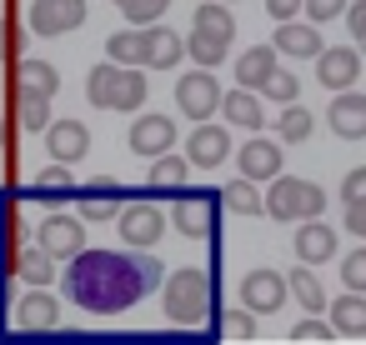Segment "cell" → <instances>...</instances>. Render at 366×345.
<instances>
[{"label": "cell", "instance_id": "cell-1", "mask_svg": "<svg viewBox=\"0 0 366 345\" xmlns=\"http://www.w3.org/2000/svg\"><path fill=\"white\" fill-rule=\"evenodd\" d=\"M161 285V260L151 250H76L66 260V295L91 315H121Z\"/></svg>", "mask_w": 366, "mask_h": 345}, {"label": "cell", "instance_id": "cell-2", "mask_svg": "<svg viewBox=\"0 0 366 345\" xmlns=\"http://www.w3.org/2000/svg\"><path fill=\"white\" fill-rule=\"evenodd\" d=\"M231 41H236V16L221 6V0H201L196 16H191V36H181L186 56L206 71H216L226 56H231Z\"/></svg>", "mask_w": 366, "mask_h": 345}, {"label": "cell", "instance_id": "cell-3", "mask_svg": "<svg viewBox=\"0 0 366 345\" xmlns=\"http://www.w3.org/2000/svg\"><path fill=\"white\" fill-rule=\"evenodd\" d=\"M326 210V190L316 185V180H301V175H271L266 180V195H261V215H271V220H281V225H291V220H311V215H321Z\"/></svg>", "mask_w": 366, "mask_h": 345}, {"label": "cell", "instance_id": "cell-4", "mask_svg": "<svg viewBox=\"0 0 366 345\" xmlns=\"http://www.w3.org/2000/svg\"><path fill=\"white\" fill-rule=\"evenodd\" d=\"M161 305H166L171 325H201L211 315V275L196 265L171 270V280L161 285Z\"/></svg>", "mask_w": 366, "mask_h": 345}, {"label": "cell", "instance_id": "cell-5", "mask_svg": "<svg viewBox=\"0 0 366 345\" xmlns=\"http://www.w3.org/2000/svg\"><path fill=\"white\" fill-rule=\"evenodd\" d=\"M166 225H176V235H186V240H216V225H221L216 190H176Z\"/></svg>", "mask_w": 366, "mask_h": 345}, {"label": "cell", "instance_id": "cell-6", "mask_svg": "<svg viewBox=\"0 0 366 345\" xmlns=\"http://www.w3.org/2000/svg\"><path fill=\"white\" fill-rule=\"evenodd\" d=\"M86 16H91V6H86V0H31L26 26H31V36L56 41V36L81 31V26H86Z\"/></svg>", "mask_w": 366, "mask_h": 345}, {"label": "cell", "instance_id": "cell-7", "mask_svg": "<svg viewBox=\"0 0 366 345\" xmlns=\"http://www.w3.org/2000/svg\"><path fill=\"white\" fill-rule=\"evenodd\" d=\"M116 230L131 250H151L161 235H166V210L156 200H126L116 210Z\"/></svg>", "mask_w": 366, "mask_h": 345}, {"label": "cell", "instance_id": "cell-8", "mask_svg": "<svg viewBox=\"0 0 366 345\" xmlns=\"http://www.w3.org/2000/svg\"><path fill=\"white\" fill-rule=\"evenodd\" d=\"M36 245L51 260H71L76 250H86V220L81 215H66L61 205H51V215L36 225Z\"/></svg>", "mask_w": 366, "mask_h": 345}, {"label": "cell", "instance_id": "cell-9", "mask_svg": "<svg viewBox=\"0 0 366 345\" xmlns=\"http://www.w3.org/2000/svg\"><path fill=\"white\" fill-rule=\"evenodd\" d=\"M176 105H181L186 120H211L216 105H221V81H216V71H206V66L186 71V76L176 81Z\"/></svg>", "mask_w": 366, "mask_h": 345}, {"label": "cell", "instance_id": "cell-10", "mask_svg": "<svg viewBox=\"0 0 366 345\" xmlns=\"http://www.w3.org/2000/svg\"><path fill=\"white\" fill-rule=\"evenodd\" d=\"M71 200H76V215H81V220H116V210H121L131 195H126V185H121V180L96 175L91 185H76V195H71Z\"/></svg>", "mask_w": 366, "mask_h": 345}, {"label": "cell", "instance_id": "cell-11", "mask_svg": "<svg viewBox=\"0 0 366 345\" xmlns=\"http://www.w3.org/2000/svg\"><path fill=\"white\" fill-rule=\"evenodd\" d=\"M241 305H246L251 315H276V310L286 305V275L271 270V265L246 270V280H241Z\"/></svg>", "mask_w": 366, "mask_h": 345}, {"label": "cell", "instance_id": "cell-12", "mask_svg": "<svg viewBox=\"0 0 366 345\" xmlns=\"http://www.w3.org/2000/svg\"><path fill=\"white\" fill-rule=\"evenodd\" d=\"M181 61H186V46L171 26H161V21L141 26V71H176Z\"/></svg>", "mask_w": 366, "mask_h": 345}, {"label": "cell", "instance_id": "cell-13", "mask_svg": "<svg viewBox=\"0 0 366 345\" xmlns=\"http://www.w3.org/2000/svg\"><path fill=\"white\" fill-rule=\"evenodd\" d=\"M16 101H56L61 91V71L41 56H16Z\"/></svg>", "mask_w": 366, "mask_h": 345}, {"label": "cell", "instance_id": "cell-14", "mask_svg": "<svg viewBox=\"0 0 366 345\" xmlns=\"http://www.w3.org/2000/svg\"><path fill=\"white\" fill-rule=\"evenodd\" d=\"M186 160H191V170H221L231 160V130H221L211 120H196V130L186 140Z\"/></svg>", "mask_w": 366, "mask_h": 345}, {"label": "cell", "instance_id": "cell-15", "mask_svg": "<svg viewBox=\"0 0 366 345\" xmlns=\"http://www.w3.org/2000/svg\"><path fill=\"white\" fill-rule=\"evenodd\" d=\"M311 61H316V81L326 91H346L361 81V51H351V46H321Z\"/></svg>", "mask_w": 366, "mask_h": 345}, {"label": "cell", "instance_id": "cell-16", "mask_svg": "<svg viewBox=\"0 0 366 345\" xmlns=\"http://www.w3.org/2000/svg\"><path fill=\"white\" fill-rule=\"evenodd\" d=\"M126 145H131V155H161V150H171L176 145V120L171 115H156V110H146V115H136L131 120V130H126Z\"/></svg>", "mask_w": 366, "mask_h": 345}, {"label": "cell", "instance_id": "cell-17", "mask_svg": "<svg viewBox=\"0 0 366 345\" xmlns=\"http://www.w3.org/2000/svg\"><path fill=\"white\" fill-rule=\"evenodd\" d=\"M46 150L61 165H76L91 155V130L81 120H46Z\"/></svg>", "mask_w": 366, "mask_h": 345}, {"label": "cell", "instance_id": "cell-18", "mask_svg": "<svg viewBox=\"0 0 366 345\" xmlns=\"http://www.w3.org/2000/svg\"><path fill=\"white\" fill-rule=\"evenodd\" d=\"M286 165V155H281V140H266V135H251L241 150H236V170L246 175V180H271L276 170Z\"/></svg>", "mask_w": 366, "mask_h": 345}, {"label": "cell", "instance_id": "cell-19", "mask_svg": "<svg viewBox=\"0 0 366 345\" xmlns=\"http://www.w3.org/2000/svg\"><path fill=\"white\" fill-rule=\"evenodd\" d=\"M291 250H296L301 265H326V260L336 255V230H331L321 215L296 220V240H291Z\"/></svg>", "mask_w": 366, "mask_h": 345}, {"label": "cell", "instance_id": "cell-20", "mask_svg": "<svg viewBox=\"0 0 366 345\" xmlns=\"http://www.w3.org/2000/svg\"><path fill=\"white\" fill-rule=\"evenodd\" d=\"M16 325L31 330V335L56 330V325H61V300H56L46 285H31V290L21 295V305H16Z\"/></svg>", "mask_w": 366, "mask_h": 345}, {"label": "cell", "instance_id": "cell-21", "mask_svg": "<svg viewBox=\"0 0 366 345\" xmlns=\"http://www.w3.org/2000/svg\"><path fill=\"white\" fill-rule=\"evenodd\" d=\"M326 120H331V130L341 135V140H366V96L361 91H336L331 96V105H326Z\"/></svg>", "mask_w": 366, "mask_h": 345}, {"label": "cell", "instance_id": "cell-22", "mask_svg": "<svg viewBox=\"0 0 366 345\" xmlns=\"http://www.w3.org/2000/svg\"><path fill=\"white\" fill-rule=\"evenodd\" d=\"M276 56H291V61H311L326 41H321V26L311 21H276Z\"/></svg>", "mask_w": 366, "mask_h": 345}, {"label": "cell", "instance_id": "cell-23", "mask_svg": "<svg viewBox=\"0 0 366 345\" xmlns=\"http://www.w3.org/2000/svg\"><path fill=\"white\" fill-rule=\"evenodd\" d=\"M146 96H151V86H146V71H141V66H121V71H116V81H111L106 110H121V115H131V110H141V105H146Z\"/></svg>", "mask_w": 366, "mask_h": 345}, {"label": "cell", "instance_id": "cell-24", "mask_svg": "<svg viewBox=\"0 0 366 345\" xmlns=\"http://www.w3.org/2000/svg\"><path fill=\"white\" fill-rule=\"evenodd\" d=\"M216 110L226 115V125H231V130H261V125H266V110H261L256 91H246V86L221 91V105H216Z\"/></svg>", "mask_w": 366, "mask_h": 345}, {"label": "cell", "instance_id": "cell-25", "mask_svg": "<svg viewBox=\"0 0 366 345\" xmlns=\"http://www.w3.org/2000/svg\"><path fill=\"white\" fill-rule=\"evenodd\" d=\"M186 180H191V160L186 155H176V150L151 155V175H146L151 195H176V190H186Z\"/></svg>", "mask_w": 366, "mask_h": 345}, {"label": "cell", "instance_id": "cell-26", "mask_svg": "<svg viewBox=\"0 0 366 345\" xmlns=\"http://www.w3.org/2000/svg\"><path fill=\"white\" fill-rule=\"evenodd\" d=\"M326 315H331V330L336 335H351V340L366 335V295L361 290H346V295L326 300Z\"/></svg>", "mask_w": 366, "mask_h": 345}, {"label": "cell", "instance_id": "cell-27", "mask_svg": "<svg viewBox=\"0 0 366 345\" xmlns=\"http://www.w3.org/2000/svg\"><path fill=\"white\" fill-rule=\"evenodd\" d=\"M71 195H76V175L56 160V165H46L41 175H36V185H31V200L36 205H71Z\"/></svg>", "mask_w": 366, "mask_h": 345}, {"label": "cell", "instance_id": "cell-28", "mask_svg": "<svg viewBox=\"0 0 366 345\" xmlns=\"http://www.w3.org/2000/svg\"><path fill=\"white\" fill-rule=\"evenodd\" d=\"M276 66H281L276 46H251V51H241V56H236V86H246V91H261V81H266Z\"/></svg>", "mask_w": 366, "mask_h": 345}, {"label": "cell", "instance_id": "cell-29", "mask_svg": "<svg viewBox=\"0 0 366 345\" xmlns=\"http://www.w3.org/2000/svg\"><path fill=\"white\" fill-rule=\"evenodd\" d=\"M11 275H21L26 285H51L56 260H51L41 245H16V255H11Z\"/></svg>", "mask_w": 366, "mask_h": 345}, {"label": "cell", "instance_id": "cell-30", "mask_svg": "<svg viewBox=\"0 0 366 345\" xmlns=\"http://www.w3.org/2000/svg\"><path fill=\"white\" fill-rule=\"evenodd\" d=\"M286 295H296L306 315H326V300H331V295L321 290V280L311 275V265H296V270L286 275Z\"/></svg>", "mask_w": 366, "mask_h": 345}, {"label": "cell", "instance_id": "cell-31", "mask_svg": "<svg viewBox=\"0 0 366 345\" xmlns=\"http://www.w3.org/2000/svg\"><path fill=\"white\" fill-rule=\"evenodd\" d=\"M216 200H221L231 215H261V185H256V180H246V175L226 180V185L216 190Z\"/></svg>", "mask_w": 366, "mask_h": 345}, {"label": "cell", "instance_id": "cell-32", "mask_svg": "<svg viewBox=\"0 0 366 345\" xmlns=\"http://www.w3.org/2000/svg\"><path fill=\"white\" fill-rule=\"evenodd\" d=\"M21 235H26V220H21V210H16V200L6 190L0 195V270H11V255H16Z\"/></svg>", "mask_w": 366, "mask_h": 345}, {"label": "cell", "instance_id": "cell-33", "mask_svg": "<svg viewBox=\"0 0 366 345\" xmlns=\"http://www.w3.org/2000/svg\"><path fill=\"white\" fill-rule=\"evenodd\" d=\"M311 110L301 105V101H286V110H281V120H276V135H281V145H301L306 135H311Z\"/></svg>", "mask_w": 366, "mask_h": 345}, {"label": "cell", "instance_id": "cell-34", "mask_svg": "<svg viewBox=\"0 0 366 345\" xmlns=\"http://www.w3.org/2000/svg\"><path fill=\"white\" fill-rule=\"evenodd\" d=\"M106 61H116V66H141V26L116 31V36L106 41Z\"/></svg>", "mask_w": 366, "mask_h": 345}, {"label": "cell", "instance_id": "cell-35", "mask_svg": "<svg viewBox=\"0 0 366 345\" xmlns=\"http://www.w3.org/2000/svg\"><path fill=\"white\" fill-rule=\"evenodd\" d=\"M111 6H116L131 26H151V21H161V16L171 11V0H111Z\"/></svg>", "mask_w": 366, "mask_h": 345}, {"label": "cell", "instance_id": "cell-36", "mask_svg": "<svg viewBox=\"0 0 366 345\" xmlns=\"http://www.w3.org/2000/svg\"><path fill=\"white\" fill-rule=\"evenodd\" d=\"M116 61H101V66H91V76H86V101L96 105V110H106V96H111V81H116Z\"/></svg>", "mask_w": 366, "mask_h": 345}, {"label": "cell", "instance_id": "cell-37", "mask_svg": "<svg viewBox=\"0 0 366 345\" xmlns=\"http://www.w3.org/2000/svg\"><path fill=\"white\" fill-rule=\"evenodd\" d=\"M221 335L226 340H256V315L246 310V305H236V310H221Z\"/></svg>", "mask_w": 366, "mask_h": 345}, {"label": "cell", "instance_id": "cell-38", "mask_svg": "<svg viewBox=\"0 0 366 345\" xmlns=\"http://www.w3.org/2000/svg\"><path fill=\"white\" fill-rule=\"evenodd\" d=\"M331 340H336V330L321 315H306L301 325H291V345H331Z\"/></svg>", "mask_w": 366, "mask_h": 345}, {"label": "cell", "instance_id": "cell-39", "mask_svg": "<svg viewBox=\"0 0 366 345\" xmlns=\"http://www.w3.org/2000/svg\"><path fill=\"white\" fill-rule=\"evenodd\" d=\"M261 96H271V101H281V105H286V101H296V96H301V81H296L291 71H281V66H276V71L261 81Z\"/></svg>", "mask_w": 366, "mask_h": 345}, {"label": "cell", "instance_id": "cell-40", "mask_svg": "<svg viewBox=\"0 0 366 345\" xmlns=\"http://www.w3.org/2000/svg\"><path fill=\"white\" fill-rule=\"evenodd\" d=\"M341 285L366 295V240H361V250H346L341 255Z\"/></svg>", "mask_w": 366, "mask_h": 345}, {"label": "cell", "instance_id": "cell-41", "mask_svg": "<svg viewBox=\"0 0 366 345\" xmlns=\"http://www.w3.org/2000/svg\"><path fill=\"white\" fill-rule=\"evenodd\" d=\"M346 11V0H301V16L311 21V26H326V21H336Z\"/></svg>", "mask_w": 366, "mask_h": 345}, {"label": "cell", "instance_id": "cell-42", "mask_svg": "<svg viewBox=\"0 0 366 345\" xmlns=\"http://www.w3.org/2000/svg\"><path fill=\"white\" fill-rule=\"evenodd\" d=\"M16 115H21L26 130H46V120H51V101H16Z\"/></svg>", "mask_w": 366, "mask_h": 345}, {"label": "cell", "instance_id": "cell-43", "mask_svg": "<svg viewBox=\"0 0 366 345\" xmlns=\"http://www.w3.org/2000/svg\"><path fill=\"white\" fill-rule=\"evenodd\" d=\"M356 200H366V165L346 170V180H341V205H356Z\"/></svg>", "mask_w": 366, "mask_h": 345}, {"label": "cell", "instance_id": "cell-44", "mask_svg": "<svg viewBox=\"0 0 366 345\" xmlns=\"http://www.w3.org/2000/svg\"><path fill=\"white\" fill-rule=\"evenodd\" d=\"M346 26H351V41L356 46H366V0H346Z\"/></svg>", "mask_w": 366, "mask_h": 345}, {"label": "cell", "instance_id": "cell-45", "mask_svg": "<svg viewBox=\"0 0 366 345\" xmlns=\"http://www.w3.org/2000/svg\"><path fill=\"white\" fill-rule=\"evenodd\" d=\"M266 16L271 21H296L301 16V0H266Z\"/></svg>", "mask_w": 366, "mask_h": 345}, {"label": "cell", "instance_id": "cell-46", "mask_svg": "<svg viewBox=\"0 0 366 345\" xmlns=\"http://www.w3.org/2000/svg\"><path fill=\"white\" fill-rule=\"evenodd\" d=\"M346 230H351L356 240H366V200H356V205H346Z\"/></svg>", "mask_w": 366, "mask_h": 345}, {"label": "cell", "instance_id": "cell-47", "mask_svg": "<svg viewBox=\"0 0 366 345\" xmlns=\"http://www.w3.org/2000/svg\"><path fill=\"white\" fill-rule=\"evenodd\" d=\"M6 56H21V36L6 31V16H0V61H6Z\"/></svg>", "mask_w": 366, "mask_h": 345}, {"label": "cell", "instance_id": "cell-48", "mask_svg": "<svg viewBox=\"0 0 366 345\" xmlns=\"http://www.w3.org/2000/svg\"><path fill=\"white\" fill-rule=\"evenodd\" d=\"M0 150H6V115H0Z\"/></svg>", "mask_w": 366, "mask_h": 345}, {"label": "cell", "instance_id": "cell-49", "mask_svg": "<svg viewBox=\"0 0 366 345\" xmlns=\"http://www.w3.org/2000/svg\"><path fill=\"white\" fill-rule=\"evenodd\" d=\"M0 195H6V170H0Z\"/></svg>", "mask_w": 366, "mask_h": 345}, {"label": "cell", "instance_id": "cell-50", "mask_svg": "<svg viewBox=\"0 0 366 345\" xmlns=\"http://www.w3.org/2000/svg\"><path fill=\"white\" fill-rule=\"evenodd\" d=\"M221 6H236V0H221Z\"/></svg>", "mask_w": 366, "mask_h": 345}]
</instances>
